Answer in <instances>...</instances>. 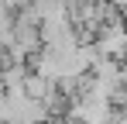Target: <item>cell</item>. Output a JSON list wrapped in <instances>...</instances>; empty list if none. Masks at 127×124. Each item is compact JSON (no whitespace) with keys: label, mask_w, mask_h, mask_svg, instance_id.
Listing matches in <instances>:
<instances>
[{"label":"cell","mask_w":127,"mask_h":124,"mask_svg":"<svg viewBox=\"0 0 127 124\" xmlns=\"http://www.w3.org/2000/svg\"><path fill=\"white\" fill-rule=\"evenodd\" d=\"M93 48H96L100 59H113V62H124L127 59V24L120 21V14L96 28Z\"/></svg>","instance_id":"cell-1"},{"label":"cell","mask_w":127,"mask_h":124,"mask_svg":"<svg viewBox=\"0 0 127 124\" xmlns=\"http://www.w3.org/2000/svg\"><path fill=\"white\" fill-rule=\"evenodd\" d=\"M117 14H120V21H124V24H127V7H120V10H117Z\"/></svg>","instance_id":"cell-4"},{"label":"cell","mask_w":127,"mask_h":124,"mask_svg":"<svg viewBox=\"0 0 127 124\" xmlns=\"http://www.w3.org/2000/svg\"><path fill=\"white\" fill-rule=\"evenodd\" d=\"M3 17H10V10H7V3L0 0V21H3Z\"/></svg>","instance_id":"cell-3"},{"label":"cell","mask_w":127,"mask_h":124,"mask_svg":"<svg viewBox=\"0 0 127 124\" xmlns=\"http://www.w3.org/2000/svg\"><path fill=\"white\" fill-rule=\"evenodd\" d=\"M24 97H31V100H48V97H55V83H48L41 79V76H34V72H28L24 76V90H21Z\"/></svg>","instance_id":"cell-2"}]
</instances>
